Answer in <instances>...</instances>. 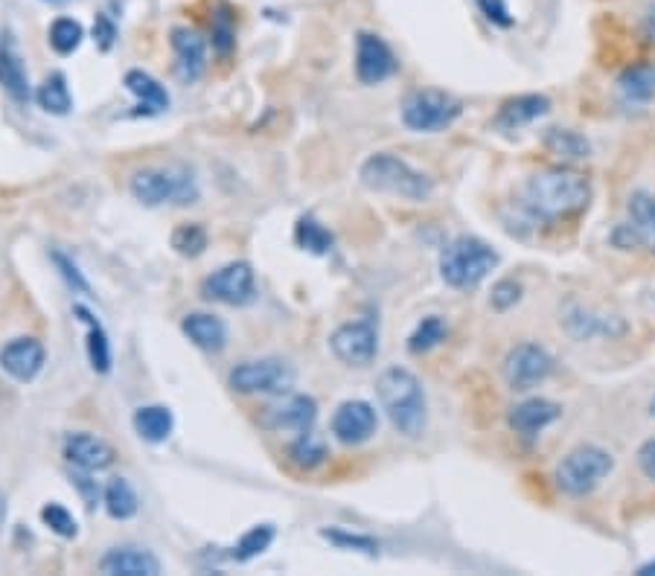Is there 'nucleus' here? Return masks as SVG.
<instances>
[{
  "instance_id": "obj_10",
  "label": "nucleus",
  "mask_w": 655,
  "mask_h": 576,
  "mask_svg": "<svg viewBox=\"0 0 655 576\" xmlns=\"http://www.w3.org/2000/svg\"><path fill=\"white\" fill-rule=\"evenodd\" d=\"M329 350L347 367H371L379 355V329L371 320H353L329 335Z\"/></svg>"
},
{
  "instance_id": "obj_30",
  "label": "nucleus",
  "mask_w": 655,
  "mask_h": 576,
  "mask_svg": "<svg viewBox=\"0 0 655 576\" xmlns=\"http://www.w3.org/2000/svg\"><path fill=\"white\" fill-rule=\"evenodd\" d=\"M542 143H545V149L559 160H585L592 155L589 140H585L583 134L571 132V128H550Z\"/></svg>"
},
{
  "instance_id": "obj_46",
  "label": "nucleus",
  "mask_w": 655,
  "mask_h": 576,
  "mask_svg": "<svg viewBox=\"0 0 655 576\" xmlns=\"http://www.w3.org/2000/svg\"><path fill=\"white\" fill-rule=\"evenodd\" d=\"M638 574H641V576H655V559H653V562H646V565L638 567Z\"/></svg>"
},
{
  "instance_id": "obj_37",
  "label": "nucleus",
  "mask_w": 655,
  "mask_h": 576,
  "mask_svg": "<svg viewBox=\"0 0 655 576\" xmlns=\"http://www.w3.org/2000/svg\"><path fill=\"white\" fill-rule=\"evenodd\" d=\"M41 522H45V527H50V532L62 536V539H76V532H80V524H76L73 513L62 504L41 506Z\"/></svg>"
},
{
  "instance_id": "obj_44",
  "label": "nucleus",
  "mask_w": 655,
  "mask_h": 576,
  "mask_svg": "<svg viewBox=\"0 0 655 576\" xmlns=\"http://www.w3.org/2000/svg\"><path fill=\"white\" fill-rule=\"evenodd\" d=\"M638 466L644 471V478L655 483V440H646V443L638 449Z\"/></svg>"
},
{
  "instance_id": "obj_25",
  "label": "nucleus",
  "mask_w": 655,
  "mask_h": 576,
  "mask_svg": "<svg viewBox=\"0 0 655 576\" xmlns=\"http://www.w3.org/2000/svg\"><path fill=\"white\" fill-rule=\"evenodd\" d=\"M125 88L132 90L134 97H137V106L146 114H160V111H167L169 108V90L160 85L155 76L143 71H129L125 73Z\"/></svg>"
},
{
  "instance_id": "obj_16",
  "label": "nucleus",
  "mask_w": 655,
  "mask_h": 576,
  "mask_svg": "<svg viewBox=\"0 0 655 576\" xmlns=\"http://www.w3.org/2000/svg\"><path fill=\"white\" fill-rule=\"evenodd\" d=\"M47 353L38 338H15L0 350V367L15 381H33L45 370Z\"/></svg>"
},
{
  "instance_id": "obj_15",
  "label": "nucleus",
  "mask_w": 655,
  "mask_h": 576,
  "mask_svg": "<svg viewBox=\"0 0 655 576\" xmlns=\"http://www.w3.org/2000/svg\"><path fill=\"white\" fill-rule=\"evenodd\" d=\"M169 45L175 53V73L184 85H193L207 71V41L190 27H175L169 33Z\"/></svg>"
},
{
  "instance_id": "obj_1",
  "label": "nucleus",
  "mask_w": 655,
  "mask_h": 576,
  "mask_svg": "<svg viewBox=\"0 0 655 576\" xmlns=\"http://www.w3.org/2000/svg\"><path fill=\"white\" fill-rule=\"evenodd\" d=\"M589 201H592V186L580 172H571V169H545L524 184V207L545 222H559L568 216L583 213Z\"/></svg>"
},
{
  "instance_id": "obj_11",
  "label": "nucleus",
  "mask_w": 655,
  "mask_h": 576,
  "mask_svg": "<svg viewBox=\"0 0 655 576\" xmlns=\"http://www.w3.org/2000/svg\"><path fill=\"white\" fill-rule=\"evenodd\" d=\"M554 372V358L545 346L519 344L513 346L505 358V379L513 391L524 393L539 388L542 381L550 379Z\"/></svg>"
},
{
  "instance_id": "obj_38",
  "label": "nucleus",
  "mask_w": 655,
  "mask_h": 576,
  "mask_svg": "<svg viewBox=\"0 0 655 576\" xmlns=\"http://www.w3.org/2000/svg\"><path fill=\"white\" fill-rule=\"evenodd\" d=\"M50 257H53L56 268H59V274L64 277V283L71 285L73 292H76V294H90V283H88V280H85V274H82V271H80V266H76V262H73V259L68 257V254H62V250H53Z\"/></svg>"
},
{
  "instance_id": "obj_29",
  "label": "nucleus",
  "mask_w": 655,
  "mask_h": 576,
  "mask_svg": "<svg viewBox=\"0 0 655 576\" xmlns=\"http://www.w3.org/2000/svg\"><path fill=\"white\" fill-rule=\"evenodd\" d=\"M36 99L47 114H56V117L71 114L73 97H71V88H68V79H64V73H50V76L38 85Z\"/></svg>"
},
{
  "instance_id": "obj_47",
  "label": "nucleus",
  "mask_w": 655,
  "mask_h": 576,
  "mask_svg": "<svg viewBox=\"0 0 655 576\" xmlns=\"http://www.w3.org/2000/svg\"><path fill=\"white\" fill-rule=\"evenodd\" d=\"M3 518H7V501L0 495V524H3Z\"/></svg>"
},
{
  "instance_id": "obj_23",
  "label": "nucleus",
  "mask_w": 655,
  "mask_h": 576,
  "mask_svg": "<svg viewBox=\"0 0 655 576\" xmlns=\"http://www.w3.org/2000/svg\"><path fill=\"white\" fill-rule=\"evenodd\" d=\"M73 315H76V318H80L85 327H88L90 367H94V372H99V376H108V372H111V364H114V355H111V341H108L106 327H102V323L94 318V311H90L88 306H82V303L73 306Z\"/></svg>"
},
{
  "instance_id": "obj_13",
  "label": "nucleus",
  "mask_w": 655,
  "mask_h": 576,
  "mask_svg": "<svg viewBox=\"0 0 655 576\" xmlns=\"http://www.w3.org/2000/svg\"><path fill=\"white\" fill-rule=\"evenodd\" d=\"M397 73V56L379 36L359 33L355 38V76L362 85H379Z\"/></svg>"
},
{
  "instance_id": "obj_8",
  "label": "nucleus",
  "mask_w": 655,
  "mask_h": 576,
  "mask_svg": "<svg viewBox=\"0 0 655 576\" xmlns=\"http://www.w3.org/2000/svg\"><path fill=\"white\" fill-rule=\"evenodd\" d=\"M461 102L444 90H414L402 102V123L420 134L446 132L461 117Z\"/></svg>"
},
{
  "instance_id": "obj_39",
  "label": "nucleus",
  "mask_w": 655,
  "mask_h": 576,
  "mask_svg": "<svg viewBox=\"0 0 655 576\" xmlns=\"http://www.w3.org/2000/svg\"><path fill=\"white\" fill-rule=\"evenodd\" d=\"M320 536L332 541V544H338V548L364 550V553H376V550H379V544H376L371 536H355V532H347V530H324Z\"/></svg>"
},
{
  "instance_id": "obj_6",
  "label": "nucleus",
  "mask_w": 655,
  "mask_h": 576,
  "mask_svg": "<svg viewBox=\"0 0 655 576\" xmlns=\"http://www.w3.org/2000/svg\"><path fill=\"white\" fill-rule=\"evenodd\" d=\"M615 469V457L601 445H577L559 461L554 480L557 487L571 498L592 495L594 489L601 487L603 480L609 478Z\"/></svg>"
},
{
  "instance_id": "obj_40",
  "label": "nucleus",
  "mask_w": 655,
  "mask_h": 576,
  "mask_svg": "<svg viewBox=\"0 0 655 576\" xmlns=\"http://www.w3.org/2000/svg\"><path fill=\"white\" fill-rule=\"evenodd\" d=\"M519 297H522V285L515 283V280H501V283L493 289V297H489V303H493V309L507 311L510 306L519 303Z\"/></svg>"
},
{
  "instance_id": "obj_43",
  "label": "nucleus",
  "mask_w": 655,
  "mask_h": 576,
  "mask_svg": "<svg viewBox=\"0 0 655 576\" xmlns=\"http://www.w3.org/2000/svg\"><path fill=\"white\" fill-rule=\"evenodd\" d=\"M478 7H481V12H484V15L493 21V24H498V27H510V24H513L505 0H478Z\"/></svg>"
},
{
  "instance_id": "obj_33",
  "label": "nucleus",
  "mask_w": 655,
  "mask_h": 576,
  "mask_svg": "<svg viewBox=\"0 0 655 576\" xmlns=\"http://www.w3.org/2000/svg\"><path fill=\"white\" fill-rule=\"evenodd\" d=\"M294 240H298V245H301L303 250L318 254V257H324V254L332 250V233H329L315 216H303L301 222H298V228H294Z\"/></svg>"
},
{
  "instance_id": "obj_31",
  "label": "nucleus",
  "mask_w": 655,
  "mask_h": 576,
  "mask_svg": "<svg viewBox=\"0 0 655 576\" xmlns=\"http://www.w3.org/2000/svg\"><path fill=\"white\" fill-rule=\"evenodd\" d=\"M327 457H329L327 443H324L320 437L312 434V431H306V434H298V440L289 445V461H292L301 471H315L318 466L327 463Z\"/></svg>"
},
{
  "instance_id": "obj_4",
  "label": "nucleus",
  "mask_w": 655,
  "mask_h": 576,
  "mask_svg": "<svg viewBox=\"0 0 655 576\" xmlns=\"http://www.w3.org/2000/svg\"><path fill=\"white\" fill-rule=\"evenodd\" d=\"M359 177L373 193H388V196L405 198V201H428L434 193L432 177L388 151H379L364 160Z\"/></svg>"
},
{
  "instance_id": "obj_20",
  "label": "nucleus",
  "mask_w": 655,
  "mask_h": 576,
  "mask_svg": "<svg viewBox=\"0 0 655 576\" xmlns=\"http://www.w3.org/2000/svg\"><path fill=\"white\" fill-rule=\"evenodd\" d=\"M181 332L193 341L198 350L210 355H219L228 346V327L222 318H216L210 311H193L181 320Z\"/></svg>"
},
{
  "instance_id": "obj_5",
  "label": "nucleus",
  "mask_w": 655,
  "mask_h": 576,
  "mask_svg": "<svg viewBox=\"0 0 655 576\" xmlns=\"http://www.w3.org/2000/svg\"><path fill=\"white\" fill-rule=\"evenodd\" d=\"M498 266V254L478 236H458L440 254V277L458 292H475Z\"/></svg>"
},
{
  "instance_id": "obj_27",
  "label": "nucleus",
  "mask_w": 655,
  "mask_h": 576,
  "mask_svg": "<svg viewBox=\"0 0 655 576\" xmlns=\"http://www.w3.org/2000/svg\"><path fill=\"white\" fill-rule=\"evenodd\" d=\"M618 90L627 102H650L655 97V68H650V64L627 68L620 73Z\"/></svg>"
},
{
  "instance_id": "obj_45",
  "label": "nucleus",
  "mask_w": 655,
  "mask_h": 576,
  "mask_svg": "<svg viewBox=\"0 0 655 576\" xmlns=\"http://www.w3.org/2000/svg\"><path fill=\"white\" fill-rule=\"evenodd\" d=\"M94 36L99 38V45H102V50H108V47L114 45L117 27H114V24H111V21L106 19V15H97V24H94Z\"/></svg>"
},
{
  "instance_id": "obj_14",
  "label": "nucleus",
  "mask_w": 655,
  "mask_h": 576,
  "mask_svg": "<svg viewBox=\"0 0 655 576\" xmlns=\"http://www.w3.org/2000/svg\"><path fill=\"white\" fill-rule=\"evenodd\" d=\"M318 422V402L306 393H294L266 408L263 426L271 431H289V434H306Z\"/></svg>"
},
{
  "instance_id": "obj_36",
  "label": "nucleus",
  "mask_w": 655,
  "mask_h": 576,
  "mask_svg": "<svg viewBox=\"0 0 655 576\" xmlns=\"http://www.w3.org/2000/svg\"><path fill=\"white\" fill-rule=\"evenodd\" d=\"M207 242L210 240H207V231H204L202 224H181L172 233V248L186 259L202 257L204 250H207Z\"/></svg>"
},
{
  "instance_id": "obj_34",
  "label": "nucleus",
  "mask_w": 655,
  "mask_h": 576,
  "mask_svg": "<svg viewBox=\"0 0 655 576\" xmlns=\"http://www.w3.org/2000/svg\"><path fill=\"white\" fill-rule=\"evenodd\" d=\"M449 335V327H446L444 318H437V315H428V318L420 320V327L414 329V335L408 338V350L414 355H423L434 346H440Z\"/></svg>"
},
{
  "instance_id": "obj_18",
  "label": "nucleus",
  "mask_w": 655,
  "mask_h": 576,
  "mask_svg": "<svg viewBox=\"0 0 655 576\" xmlns=\"http://www.w3.org/2000/svg\"><path fill=\"white\" fill-rule=\"evenodd\" d=\"M99 571L108 576H158L160 559L137 544H117L99 559Z\"/></svg>"
},
{
  "instance_id": "obj_21",
  "label": "nucleus",
  "mask_w": 655,
  "mask_h": 576,
  "mask_svg": "<svg viewBox=\"0 0 655 576\" xmlns=\"http://www.w3.org/2000/svg\"><path fill=\"white\" fill-rule=\"evenodd\" d=\"M559 417H562V408H559L557 402L527 400L510 410V428H513L515 434L536 437L539 431H545L550 422H557Z\"/></svg>"
},
{
  "instance_id": "obj_41",
  "label": "nucleus",
  "mask_w": 655,
  "mask_h": 576,
  "mask_svg": "<svg viewBox=\"0 0 655 576\" xmlns=\"http://www.w3.org/2000/svg\"><path fill=\"white\" fill-rule=\"evenodd\" d=\"M213 47L222 56H228L233 50V24L231 19H219L213 21Z\"/></svg>"
},
{
  "instance_id": "obj_26",
  "label": "nucleus",
  "mask_w": 655,
  "mask_h": 576,
  "mask_svg": "<svg viewBox=\"0 0 655 576\" xmlns=\"http://www.w3.org/2000/svg\"><path fill=\"white\" fill-rule=\"evenodd\" d=\"M102 506L114 522H129L141 510V498L134 492V487L125 478H114L102 492Z\"/></svg>"
},
{
  "instance_id": "obj_32",
  "label": "nucleus",
  "mask_w": 655,
  "mask_h": 576,
  "mask_svg": "<svg viewBox=\"0 0 655 576\" xmlns=\"http://www.w3.org/2000/svg\"><path fill=\"white\" fill-rule=\"evenodd\" d=\"M277 539V527L275 524H257V527H251L248 532H242V539L236 541V548H233L231 559L236 562H251V559L263 556Z\"/></svg>"
},
{
  "instance_id": "obj_28",
  "label": "nucleus",
  "mask_w": 655,
  "mask_h": 576,
  "mask_svg": "<svg viewBox=\"0 0 655 576\" xmlns=\"http://www.w3.org/2000/svg\"><path fill=\"white\" fill-rule=\"evenodd\" d=\"M629 216H632L629 228L635 231L638 245H646V248L655 250V196L635 193L632 201H629Z\"/></svg>"
},
{
  "instance_id": "obj_9",
  "label": "nucleus",
  "mask_w": 655,
  "mask_h": 576,
  "mask_svg": "<svg viewBox=\"0 0 655 576\" xmlns=\"http://www.w3.org/2000/svg\"><path fill=\"white\" fill-rule=\"evenodd\" d=\"M202 294L225 306H251L257 301V274L248 262H228L204 280Z\"/></svg>"
},
{
  "instance_id": "obj_42",
  "label": "nucleus",
  "mask_w": 655,
  "mask_h": 576,
  "mask_svg": "<svg viewBox=\"0 0 655 576\" xmlns=\"http://www.w3.org/2000/svg\"><path fill=\"white\" fill-rule=\"evenodd\" d=\"M88 475H90V471L80 469V475H73V487L80 489V495H82V501H85V506H88V510H94V506L99 504L102 492H99L97 480H90Z\"/></svg>"
},
{
  "instance_id": "obj_17",
  "label": "nucleus",
  "mask_w": 655,
  "mask_h": 576,
  "mask_svg": "<svg viewBox=\"0 0 655 576\" xmlns=\"http://www.w3.org/2000/svg\"><path fill=\"white\" fill-rule=\"evenodd\" d=\"M114 449L97 434L88 431H76V434L64 437V461L82 471H106L114 463Z\"/></svg>"
},
{
  "instance_id": "obj_3",
  "label": "nucleus",
  "mask_w": 655,
  "mask_h": 576,
  "mask_svg": "<svg viewBox=\"0 0 655 576\" xmlns=\"http://www.w3.org/2000/svg\"><path fill=\"white\" fill-rule=\"evenodd\" d=\"M132 196L146 207H163V205H195L202 189H198V177L184 163H167V167H146L137 169L129 181Z\"/></svg>"
},
{
  "instance_id": "obj_49",
  "label": "nucleus",
  "mask_w": 655,
  "mask_h": 576,
  "mask_svg": "<svg viewBox=\"0 0 655 576\" xmlns=\"http://www.w3.org/2000/svg\"><path fill=\"white\" fill-rule=\"evenodd\" d=\"M653 414H655V400H653Z\"/></svg>"
},
{
  "instance_id": "obj_12",
  "label": "nucleus",
  "mask_w": 655,
  "mask_h": 576,
  "mask_svg": "<svg viewBox=\"0 0 655 576\" xmlns=\"http://www.w3.org/2000/svg\"><path fill=\"white\" fill-rule=\"evenodd\" d=\"M329 428H332V437L338 443L362 445L379 431V414H376L371 402L364 400L341 402L336 414H332Z\"/></svg>"
},
{
  "instance_id": "obj_2",
  "label": "nucleus",
  "mask_w": 655,
  "mask_h": 576,
  "mask_svg": "<svg viewBox=\"0 0 655 576\" xmlns=\"http://www.w3.org/2000/svg\"><path fill=\"white\" fill-rule=\"evenodd\" d=\"M376 396L381 410L388 414L390 426L402 437H423L428 422V405H425L423 381L405 367H388L376 381Z\"/></svg>"
},
{
  "instance_id": "obj_19",
  "label": "nucleus",
  "mask_w": 655,
  "mask_h": 576,
  "mask_svg": "<svg viewBox=\"0 0 655 576\" xmlns=\"http://www.w3.org/2000/svg\"><path fill=\"white\" fill-rule=\"evenodd\" d=\"M0 88L7 90L19 106H27L29 97H33L27 64H24L19 47L10 36H7V41H0Z\"/></svg>"
},
{
  "instance_id": "obj_48",
  "label": "nucleus",
  "mask_w": 655,
  "mask_h": 576,
  "mask_svg": "<svg viewBox=\"0 0 655 576\" xmlns=\"http://www.w3.org/2000/svg\"><path fill=\"white\" fill-rule=\"evenodd\" d=\"M0 400H3V388H0Z\"/></svg>"
},
{
  "instance_id": "obj_22",
  "label": "nucleus",
  "mask_w": 655,
  "mask_h": 576,
  "mask_svg": "<svg viewBox=\"0 0 655 576\" xmlns=\"http://www.w3.org/2000/svg\"><path fill=\"white\" fill-rule=\"evenodd\" d=\"M550 111V99L542 97V94H524V97L507 99L501 111L496 117V125L501 132H515V128H522V125L533 123V120H539Z\"/></svg>"
},
{
  "instance_id": "obj_35",
  "label": "nucleus",
  "mask_w": 655,
  "mask_h": 576,
  "mask_svg": "<svg viewBox=\"0 0 655 576\" xmlns=\"http://www.w3.org/2000/svg\"><path fill=\"white\" fill-rule=\"evenodd\" d=\"M50 47H53L59 56H71L80 50L82 38H85V27H82L76 19H56L50 24Z\"/></svg>"
},
{
  "instance_id": "obj_7",
  "label": "nucleus",
  "mask_w": 655,
  "mask_h": 576,
  "mask_svg": "<svg viewBox=\"0 0 655 576\" xmlns=\"http://www.w3.org/2000/svg\"><path fill=\"white\" fill-rule=\"evenodd\" d=\"M231 388L245 396H280L294 384V367L283 358H254L236 364L228 376Z\"/></svg>"
},
{
  "instance_id": "obj_24",
  "label": "nucleus",
  "mask_w": 655,
  "mask_h": 576,
  "mask_svg": "<svg viewBox=\"0 0 655 576\" xmlns=\"http://www.w3.org/2000/svg\"><path fill=\"white\" fill-rule=\"evenodd\" d=\"M134 431L146 440V443H167L172 428H175V417L167 405H143L134 410Z\"/></svg>"
}]
</instances>
